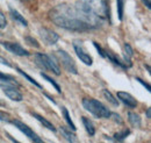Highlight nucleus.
I'll return each instance as SVG.
<instances>
[{
	"label": "nucleus",
	"instance_id": "obj_1",
	"mask_svg": "<svg viewBox=\"0 0 151 143\" xmlns=\"http://www.w3.org/2000/svg\"><path fill=\"white\" fill-rule=\"evenodd\" d=\"M49 19L58 27L72 32H86L96 28L98 25L83 14L77 7L69 4L57 5L49 12Z\"/></svg>",
	"mask_w": 151,
	"mask_h": 143
},
{
	"label": "nucleus",
	"instance_id": "obj_2",
	"mask_svg": "<svg viewBox=\"0 0 151 143\" xmlns=\"http://www.w3.org/2000/svg\"><path fill=\"white\" fill-rule=\"evenodd\" d=\"M76 7L98 26L109 19L108 0H77Z\"/></svg>",
	"mask_w": 151,
	"mask_h": 143
},
{
	"label": "nucleus",
	"instance_id": "obj_3",
	"mask_svg": "<svg viewBox=\"0 0 151 143\" xmlns=\"http://www.w3.org/2000/svg\"><path fill=\"white\" fill-rule=\"evenodd\" d=\"M83 106L86 110H88L92 115H94L95 118H100V119H108L111 118L112 112L106 107L104 104H101L100 101L92 99V98H84L83 99Z\"/></svg>",
	"mask_w": 151,
	"mask_h": 143
},
{
	"label": "nucleus",
	"instance_id": "obj_4",
	"mask_svg": "<svg viewBox=\"0 0 151 143\" xmlns=\"http://www.w3.org/2000/svg\"><path fill=\"white\" fill-rule=\"evenodd\" d=\"M35 62L37 63L38 66L49 70L55 74H59L60 73V69H59V64L57 62V59L51 56V55L47 54H36L35 55Z\"/></svg>",
	"mask_w": 151,
	"mask_h": 143
},
{
	"label": "nucleus",
	"instance_id": "obj_5",
	"mask_svg": "<svg viewBox=\"0 0 151 143\" xmlns=\"http://www.w3.org/2000/svg\"><path fill=\"white\" fill-rule=\"evenodd\" d=\"M57 55H58L59 62L62 63L63 68H64L66 71L70 72V73H73V74H77V73H78L75 61L71 58V56L68 54L66 51H64V50H57Z\"/></svg>",
	"mask_w": 151,
	"mask_h": 143
},
{
	"label": "nucleus",
	"instance_id": "obj_6",
	"mask_svg": "<svg viewBox=\"0 0 151 143\" xmlns=\"http://www.w3.org/2000/svg\"><path fill=\"white\" fill-rule=\"evenodd\" d=\"M11 122L13 124V125L15 126V127H18L19 128V130H21L27 137H29L30 139V141L33 143H44L43 142V140L38 136L36 133H34V130H32L27 125H24V124H22L21 121L19 120H11Z\"/></svg>",
	"mask_w": 151,
	"mask_h": 143
},
{
	"label": "nucleus",
	"instance_id": "obj_7",
	"mask_svg": "<svg viewBox=\"0 0 151 143\" xmlns=\"http://www.w3.org/2000/svg\"><path fill=\"white\" fill-rule=\"evenodd\" d=\"M73 48H75V51L77 56L79 57V59L84 63V64H86V65H88V66H91L92 64H93V59H92V57L90 56V54L85 50V48H84V46H83V42H80V41H78V40H76L73 41Z\"/></svg>",
	"mask_w": 151,
	"mask_h": 143
},
{
	"label": "nucleus",
	"instance_id": "obj_8",
	"mask_svg": "<svg viewBox=\"0 0 151 143\" xmlns=\"http://www.w3.org/2000/svg\"><path fill=\"white\" fill-rule=\"evenodd\" d=\"M1 44L8 50L11 51L12 54L17 55V56H29V51L26 50L24 48H22L20 44L18 43H14V42H5L2 41Z\"/></svg>",
	"mask_w": 151,
	"mask_h": 143
},
{
	"label": "nucleus",
	"instance_id": "obj_9",
	"mask_svg": "<svg viewBox=\"0 0 151 143\" xmlns=\"http://www.w3.org/2000/svg\"><path fill=\"white\" fill-rule=\"evenodd\" d=\"M40 35L48 44H55L59 40L58 34H56L55 32H52V30H50L48 28H41L40 29Z\"/></svg>",
	"mask_w": 151,
	"mask_h": 143
},
{
	"label": "nucleus",
	"instance_id": "obj_10",
	"mask_svg": "<svg viewBox=\"0 0 151 143\" xmlns=\"http://www.w3.org/2000/svg\"><path fill=\"white\" fill-rule=\"evenodd\" d=\"M116 95H117V98H119L126 106H128V107H130V108H135L137 106V100L132 97L130 93L123 92V91H119Z\"/></svg>",
	"mask_w": 151,
	"mask_h": 143
},
{
	"label": "nucleus",
	"instance_id": "obj_11",
	"mask_svg": "<svg viewBox=\"0 0 151 143\" xmlns=\"http://www.w3.org/2000/svg\"><path fill=\"white\" fill-rule=\"evenodd\" d=\"M4 93L13 101H21L23 98H22V94L19 90L17 89L15 86H8V87H4Z\"/></svg>",
	"mask_w": 151,
	"mask_h": 143
},
{
	"label": "nucleus",
	"instance_id": "obj_12",
	"mask_svg": "<svg viewBox=\"0 0 151 143\" xmlns=\"http://www.w3.org/2000/svg\"><path fill=\"white\" fill-rule=\"evenodd\" d=\"M8 86H19V84L15 80V78H13L12 76L0 72V87L4 89V87H8Z\"/></svg>",
	"mask_w": 151,
	"mask_h": 143
},
{
	"label": "nucleus",
	"instance_id": "obj_13",
	"mask_svg": "<svg viewBox=\"0 0 151 143\" xmlns=\"http://www.w3.org/2000/svg\"><path fill=\"white\" fill-rule=\"evenodd\" d=\"M60 133H62V135L64 136V139H66L68 143H79L78 142L77 136H76L75 131L69 130V129H66L65 127H62V128H60Z\"/></svg>",
	"mask_w": 151,
	"mask_h": 143
},
{
	"label": "nucleus",
	"instance_id": "obj_14",
	"mask_svg": "<svg viewBox=\"0 0 151 143\" xmlns=\"http://www.w3.org/2000/svg\"><path fill=\"white\" fill-rule=\"evenodd\" d=\"M32 115H33L34 118H36L38 121H40V124H42V125L44 126L45 128L50 129L51 131H56V128H55V126L52 125L50 121H48L45 118H43L42 115H40V114H36V113H32Z\"/></svg>",
	"mask_w": 151,
	"mask_h": 143
},
{
	"label": "nucleus",
	"instance_id": "obj_15",
	"mask_svg": "<svg viewBox=\"0 0 151 143\" xmlns=\"http://www.w3.org/2000/svg\"><path fill=\"white\" fill-rule=\"evenodd\" d=\"M9 13H11V17L13 18V20H14V21H18L20 25H22V26H24V27H27V26H28V22H27V20L23 18V17L20 14L18 11H15V9L11 8Z\"/></svg>",
	"mask_w": 151,
	"mask_h": 143
},
{
	"label": "nucleus",
	"instance_id": "obj_16",
	"mask_svg": "<svg viewBox=\"0 0 151 143\" xmlns=\"http://www.w3.org/2000/svg\"><path fill=\"white\" fill-rule=\"evenodd\" d=\"M81 120H83V124H84V127H85L86 131H87L91 136H93L95 134V128H94V125L92 124V121H91L90 119H87L86 116H83Z\"/></svg>",
	"mask_w": 151,
	"mask_h": 143
},
{
	"label": "nucleus",
	"instance_id": "obj_17",
	"mask_svg": "<svg viewBox=\"0 0 151 143\" xmlns=\"http://www.w3.org/2000/svg\"><path fill=\"white\" fill-rule=\"evenodd\" d=\"M128 119H129V122L132 124V127L135 128H139L141 127V116L134 112H129L128 114Z\"/></svg>",
	"mask_w": 151,
	"mask_h": 143
},
{
	"label": "nucleus",
	"instance_id": "obj_18",
	"mask_svg": "<svg viewBox=\"0 0 151 143\" xmlns=\"http://www.w3.org/2000/svg\"><path fill=\"white\" fill-rule=\"evenodd\" d=\"M129 134H130V130H129V129H126V130H123V131H121V133L114 134L112 140L115 141V142H123V140H124Z\"/></svg>",
	"mask_w": 151,
	"mask_h": 143
},
{
	"label": "nucleus",
	"instance_id": "obj_19",
	"mask_svg": "<svg viewBox=\"0 0 151 143\" xmlns=\"http://www.w3.org/2000/svg\"><path fill=\"white\" fill-rule=\"evenodd\" d=\"M62 112H63V115H64V118H65V120H66V122H68L69 127L71 128V130H72V131H75V130H76V126H75V124H73V121H72V119L70 118L69 110H68V109H66L65 107H62Z\"/></svg>",
	"mask_w": 151,
	"mask_h": 143
},
{
	"label": "nucleus",
	"instance_id": "obj_20",
	"mask_svg": "<svg viewBox=\"0 0 151 143\" xmlns=\"http://www.w3.org/2000/svg\"><path fill=\"white\" fill-rule=\"evenodd\" d=\"M104 95H105V98L108 100V103H111L112 105L114 106H119V103H117V100L115 99V97H114L113 94L108 91V90H104Z\"/></svg>",
	"mask_w": 151,
	"mask_h": 143
},
{
	"label": "nucleus",
	"instance_id": "obj_21",
	"mask_svg": "<svg viewBox=\"0 0 151 143\" xmlns=\"http://www.w3.org/2000/svg\"><path fill=\"white\" fill-rule=\"evenodd\" d=\"M17 70H18V72H19V73H21V74H22V76H23L24 78H27V79H28V80H29V82H30L32 84H34V85H35L36 87H38V89H42L41 84H38V82H36V80H35L34 78H32V77H30V76H29L28 73H26L24 71H22L21 69H17Z\"/></svg>",
	"mask_w": 151,
	"mask_h": 143
},
{
	"label": "nucleus",
	"instance_id": "obj_22",
	"mask_svg": "<svg viewBox=\"0 0 151 143\" xmlns=\"http://www.w3.org/2000/svg\"><path fill=\"white\" fill-rule=\"evenodd\" d=\"M42 77H43L45 80H48V82H49V83H50V84H51V85H52V86L56 89V91L58 92V93H60V86L57 84L56 82H55V80H54L51 77H49V76H48V74H45V73H42Z\"/></svg>",
	"mask_w": 151,
	"mask_h": 143
},
{
	"label": "nucleus",
	"instance_id": "obj_23",
	"mask_svg": "<svg viewBox=\"0 0 151 143\" xmlns=\"http://www.w3.org/2000/svg\"><path fill=\"white\" fill-rule=\"evenodd\" d=\"M116 4H117V14H119V20L122 21L123 19V5H124V1L123 0H116Z\"/></svg>",
	"mask_w": 151,
	"mask_h": 143
},
{
	"label": "nucleus",
	"instance_id": "obj_24",
	"mask_svg": "<svg viewBox=\"0 0 151 143\" xmlns=\"http://www.w3.org/2000/svg\"><path fill=\"white\" fill-rule=\"evenodd\" d=\"M0 121H2V122H11V116L6 112L0 110Z\"/></svg>",
	"mask_w": 151,
	"mask_h": 143
},
{
	"label": "nucleus",
	"instance_id": "obj_25",
	"mask_svg": "<svg viewBox=\"0 0 151 143\" xmlns=\"http://www.w3.org/2000/svg\"><path fill=\"white\" fill-rule=\"evenodd\" d=\"M6 25H7V22H6V18H5V15L0 12V28H5V27H6Z\"/></svg>",
	"mask_w": 151,
	"mask_h": 143
},
{
	"label": "nucleus",
	"instance_id": "obj_26",
	"mask_svg": "<svg viewBox=\"0 0 151 143\" xmlns=\"http://www.w3.org/2000/svg\"><path fill=\"white\" fill-rule=\"evenodd\" d=\"M137 82H139V83H141V84H142V85H143V86H144L145 89L148 90V92H150V86L148 85V83L143 82V80H142V79H139V78H137Z\"/></svg>",
	"mask_w": 151,
	"mask_h": 143
},
{
	"label": "nucleus",
	"instance_id": "obj_27",
	"mask_svg": "<svg viewBox=\"0 0 151 143\" xmlns=\"http://www.w3.org/2000/svg\"><path fill=\"white\" fill-rule=\"evenodd\" d=\"M27 41H29V42H30L32 44H35V47H36V48H38V47H40V44H38L37 42H36L35 40H32V38H30L29 36H27Z\"/></svg>",
	"mask_w": 151,
	"mask_h": 143
},
{
	"label": "nucleus",
	"instance_id": "obj_28",
	"mask_svg": "<svg viewBox=\"0 0 151 143\" xmlns=\"http://www.w3.org/2000/svg\"><path fill=\"white\" fill-rule=\"evenodd\" d=\"M142 1H143V4H144V5L147 6V8H148V9H150V8H151L150 0H142Z\"/></svg>",
	"mask_w": 151,
	"mask_h": 143
},
{
	"label": "nucleus",
	"instance_id": "obj_29",
	"mask_svg": "<svg viewBox=\"0 0 151 143\" xmlns=\"http://www.w3.org/2000/svg\"><path fill=\"white\" fill-rule=\"evenodd\" d=\"M6 136H7V137H8V139H9V140H11V141H12L13 143H20V142H18V141H17V140H15L13 136H11L9 134H6Z\"/></svg>",
	"mask_w": 151,
	"mask_h": 143
},
{
	"label": "nucleus",
	"instance_id": "obj_30",
	"mask_svg": "<svg viewBox=\"0 0 151 143\" xmlns=\"http://www.w3.org/2000/svg\"><path fill=\"white\" fill-rule=\"evenodd\" d=\"M0 62H1V63H4V64H6L7 66H9V68H12V65H11V64H9V63H8L7 61H5L4 58H1V57H0Z\"/></svg>",
	"mask_w": 151,
	"mask_h": 143
},
{
	"label": "nucleus",
	"instance_id": "obj_31",
	"mask_svg": "<svg viewBox=\"0 0 151 143\" xmlns=\"http://www.w3.org/2000/svg\"><path fill=\"white\" fill-rule=\"evenodd\" d=\"M147 116H148V119H150V108H148V110H147Z\"/></svg>",
	"mask_w": 151,
	"mask_h": 143
},
{
	"label": "nucleus",
	"instance_id": "obj_32",
	"mask_svg": "<svg viewBox=\"0 0 151 143\" xmlns=\"http://www.w3.org/2000/svg\"><path fill=\"white\" fill-rule=\"evenodd\" d=\"M22 1H27V0H22Z\"/></svg>",
	"mask_w": 151,
	"mask_h": 143
}]
</instances>
